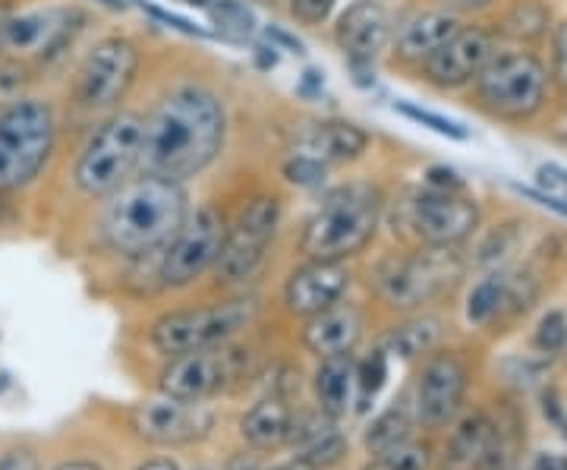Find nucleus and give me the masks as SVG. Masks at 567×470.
<instances>
[{"label": "nucleus", "mask_w": 567, "mask_h": 470, "mask_svg": "<svg viewBox=\"0 0 567 470\" xmlns=\"http://www.w3.org/2000/svg\"><path fill=\"white\" fill-rule=\"evenodd\" d=\"M142 171L177 184L205 177L221 162L230 136V108L221 85L203 73L162 82L142 108Z\"/></svg>", "instance_id": "f257e3e1"}, {"label": "nucleus", "mask_w": 567, "mask_h": 470, "mask_svg": "<svg viewBox=\"0 0 567 470\" xmlns=\"http://www.w3.org/2000/svg\"><path fill=\"white\" fill-rule=\"evenodd\" d=\"M99 205V244L126 263L158 259L189 215V186L140 171Z\"/></svg>", "instance_id": "f03ea898"}, {"label": "nucleus", "mask_w": 567, "mask_h": 470, "mask_svg": "<svg viewBox=\"0 0 567 470\" xmlns=\"http://www.w3.org/2000/svg\"><path fill=\"white\" fill-rule=\"evenodd\" d=\"M461 99L476 117L507 130H533L561 114L546 54L536 48H502Z\"/></svg>", "instance_id": "7ed1b4c3"}, {"label": "nucleus", "mask_w": 567, "mask_h": 470, "mask_svg": "<svg viewBox=\"0 0 567 470\" xmlns=\"http://www.w3.org/2000/svg\"><path fill=\"white\" fill-rule=\"evenodd\" d=\"M388 190L375 177L328 186L300 227L297 253L319 263H350L365 253L385 225Z\"/></svg>", "instance_id": "20e7f679"}, {"label": "nucleus", "mask_w": 567, "mask_h": 470, "mask_svg": "<svg viewBox=\"0 0 567 470\" xmlns=\"http://www.w3.org/2000/svg\"><path fill=\"white\" fill-rule=\"evenodd\" d=\"M470 263L461 246L404 244L375 259L369 272L372 297L391 313H423L464 285Z\"/></svg>", "instance_id": "39448f33"}, {"label": "nucleus", "mask_w": 567, "mask_h": 470, "mask_svg": "<svg viewBox=\"0 0 567 470\" xmlns=\"http://www.w3.org/2000/svg\"><path fill=\"white\" fill-rule=\"evenodd\" d=\"M145 44L130 32H104L80 54L70 73L66 102L85 123L126 108L145 70Z\"/></svg>", "instance_id": "423d86ee"}, {"label": "nucleus", "mask_w": 567, "mask_h": 470, "mask_svg": "<svg viewBox=\"0 0 567 470\" xmlns=\"http://www.w3.org/2000/svg\"><path fill=\"white\" fill-rule=\"evenodd\" d=\"M142 108H121L89 123L70 162V184L85 203H102L142 171Z\"/></svg>", "instance_id": "0eeeda50"}, {"label": "nucleus", "mask_w": 567, "mask_h": 470, "mask_svg": "<svg viewBox=\"0 0 567 470\" xmlns=\"http://www.w3.org/2000/svg\"><path fill=\"white\" fill-rule=\"evenodd\" d=\"M385 222L394 225V234H401L404 244L464 249L486 222V212L473 190L447 193L435 186L410 184L398 193H388Z\"/></svg>", "instance_id": "6e6552de"}, {"label": "nucleus", "mask_w": 567, "mask_h": 470, "mask_svg": "<svg viewBox=\"0 0 567 470\" xmlns=\"http://www.w3.org/2000/svg\"><path fill=\"white\" fill-rule=\"evenodd\" d=\"M61 114L41 95L0 102V193H22L54 162Z\"/></svg>", "instance_id": "1a4fd4ad"}, {"label": "nucleus", "mask_w": 567, "mask_h": 470, "mask_svg": "<svg viewBox=\"0 0 567 470\" xmlns=\"http://www.w3.org/2000/svg\"><path fill=\"white\" fill-rule=\"evenodd\" d=\"M284 227V196L275 186H259L246 193L234 212H227V237L218 263L212 268L218 287L246 290L262 275L271 259L275 241Z\"/></svg>", "instance_id": "9d476101"}, {"label": "nucleus", "mask_w": 567, "mask_h": 470, "mask_svg": "<svg viewBox=\"0 0 567 470\" xmlns=\"http://www.w3.org/2000/svg\"><path fill=\"white\" fill-rule=\"evenodd\" d=\"M259 300L252 294H234L227 300L203 304V307L167 309L148 326V348L158 357H177L189 350L215 348L224 341L240 338L246 328L259 319Z\"/></svg>", "instance_id": "9b49d317"}, {"label": "nucleus", "mask_w": 567, "mask_h": 470, "mask_svg": "<svg viewBox=\"0 0 567 470\" xmlns=\"http://www.w3.org/2000/svg\"><path fill=\"white\" fill-rule=\"evenodd\" d=\"M256 372H259V354L234 338L215 348L167 357L158 372V389L162 395L181 401H208L221 391L246 386Z\"/></svg>", "instance_id": "f8f14e48"}, {"label": "nucleus", "mask_w": 567, "mask_h": 470, "mask_svg": "<svg viewBox=\"0 0 567 470\" xmlns=\"http://www.w3.org/2000/svg\"><path fill=\"white\" fill-rule=\"evenodd\" d=\"M227 237V208L215 200H203L189 208L177 237L155 259V278L162 290H186L218 263Z\"/></svg>", "instance_id": "ddd939ff"}, {"label": "nucleus", "mask_w": 567, "mask_h": 470, "mask_svg": "<svg viewBox=\"0 0 567 470\" xmlns=\"http://www.w3.org/2000/svg\"><path fill=\"white\" fill-rule=\"evenodd\" d=\"M89 22L92 13L80 3H48L22 13L13 10L7 20V54L32 67H48L76 48Z\"/></svg>", "instance_id": "4468645a"}, {"label": "nucleus", "mask_w": 567, "mask_h": 470, "mask_svg": "<svg viewBox=\"0 0 567 470\" xmlns=\"http://www.w3.org/2000/svg\"><path fill=\"white\" fill-rule=\"evenodd\" d=\"M505 44L488 20H464V25L410 76L432 95H464Z\"/></svg>", "instance_id": "2eb2a0df"}, {"label": "nucleus", "mask_w": 567, "mask_h": 470, "mask_svg": "<svg viewBox=\"0 0 567 470\" xmlns=\"http://www.w3.org/2000/svg\"><path fill=\"white\" fill-rule=\"evenodd\" d=\"M470 391V364L461 350L435 348L425 354L413 389V413L425 430H445L457 420Z\"/></svg>", "instance_id": "dca6fc26"}, {"label": "nucleus", "mask_w": 567, "mask_h": 470, "mask_svg": "<svg viewBox=\"0 0 567 470\" xmlns=\"http://www.w3.org/2000/svg\"><path fill=\"white\" fill-rule=\"evenodd\" d=\"M287 152H303L322 164L334 167H353L375 149V136L363 123L347 117H297L284 126Z\"/></svg>", "instance_id": "f3484780"}, {"label": "nucleus", "mask_w": 567, "mask_h": 470, "mask_svg": "<svg viewBox=\"0 0 567 470\" xmlns=\"http://www.w3.org/2000/svg\"><path fill=\"white\" fill-rule=\"evenodd\" d=\"M461 25L464 20L454 10H447L445 3L410 7L394 20V35L385 51V63L410 80Z\"/></svg>", "instance_id": "a211bd4d"}, {"label": "nucleus", "mask_w": 567, "mask_h": 470, "mask_svg": "<svg viewBox=\"0 0 567 470\" xmlns=\"http://www.w3.org/2000/svg\"><path fill=\"white\" fill-rule=\"evenodd\" d=\"M130 430L152 446H193L215 430V410L162 395L130 408Z\"/></svg>", "instance_id": "6ab92c4d"}, {"label": "nucleus", "mask_w": 567, "mask_h": 470, "mask_svg": "<svg viewBox=\"0 0 567 470\" xmlns=\"http://www.w3.org/2000/svg\"><path fill=\"white\" fill-rule=\"evenodd\" d=\"M394 20L398 17L388 0H350L331 25V41L344 54L347 67H375L385 61Z\"/></svg>", "instance_id": "aec40b11"}, {"label": "nucleus", "mask_w": 567, "mask_h": 470, "mask_svg": "<svg viewBox=\"0 0 567 470\" xmlns=\"http://www.w3.org/2000/svg\"><path fill=\"white\" fill-rule=\"evenodd\" d=\"M350 268L347 263H319V259H303L281 285V307L293 319H309L324 307L338 304L350 290Z\"/></svg>", "instance_id": "412c9836"}, {"label": "nucleus", "mask_w": 567, "mask_h": 470, "mask_svg": "<svg viewBox=\"0 0 567 470\" xmlns=\"http://www.w3.org/2000/svg\"><path fill=\"white\" fill-rule=\"evenodd\" d=\"M365 335V309L357 300L341 297L338 304L324 307L322 313L303 319V331L300 341L309 354H316L319 360L324 357H341V354H353L357 345Z\"/></svg>", "instance_id": "4be33fe9"}, {"label": "nucleus", "mask_w": 567, "mask_h": 470, "mask_svg": "<svg viewBox=\"0 0 567 470\" xmlns=\"http://www.w3.org/2000/svg\"><path fill=\"white\" fill-rule=\"evenodd\" d=\"M502 454V432L486 410H473L451 432L442 470H495Z\"/></svg>", "instance_id": "5701e85b"}, {"label": "nucleus", "mask_w": 567, "mask_h": 470, "mask_svg": "<svg viewBox=\"0 0 567 470\" xmlns=\"http://www.w3.org/2000/svg\"><path fill=\"white\" fill-rule=\"evenodd\" d=\"M558 20L555 0H505L492 13V29L505 48H546L548 35Z\"/></svg>", "instance_id": "b1692460"}, {"label": "nucleus", "mask_w": 567, "mask_h": 470, "mask_svg": "<svg viewBox=\"0 0 567 470\" xmlns=\"http://www.w3.org/2000/svg\"><path fill=\"white\" fill-rule=\"evenodd\" d=\"M529 234H533V222L527 215H505L495 225L483 222L476 237L470 241L466 263H470V268H480V272L517 266V259L533 246Z\"/></svg>", "instance_id": "393cba45"}, {"label": "nucleus", "mask_w": 567, "mask_h": 470, "mask_svg": "<svg viewBox=\"0 0 567 470\" xmlns=\"http://www.w3.org/2000/svg\"><path fill=\"white\" fill-rule=\"evenodd\" d=\"M290 446L297 449V461H303L309 468L328 470L341 464L347 454V436L338 430V420L319 413L309 417H293V432H290Z\"/></svg>", "instance_id": "a878e982"}, {"label": "nucleus", "mask_w": 567, "mask_h": 470, "mask_svg": "<svg viewBox=\"0 0 567 470\" xmlns=\"http://www.w3.org/2000/svg\"><path fill=\"white\" fill-rule=\"evenodd\" d=\"M293 410L284 395H268L259 405L246 410L240 420V436L252 451H278L290 442Z\"/></svg>", "instance_id": "bb28decb"}, {"label": "nucleus", "mask_w": 567, "mask_h": 470, "mask_svg": "<svg viewBox=\"0 0 567 470\" xmlns=\"http://www.w3.org/2000/svg\"><path fill=\"white\" fill-rule=\"evenodd\" d=\"M312 389H316V401H319V410L324 417L341 420L353 405V391H357V360H353V354L319 360V369L312 376Z\"/></svg>", "instance_id": "cd10ccee"}, {"label": "nucleus", "mask_w": 567, "mask_h": 470, "mask_svg": "<svg viewBox=\"0 0 567 470\" xmlns=\"http://www.w3.org/2000/svg\"><path fill=\"white\" fill-rule=\"evenodd\" d=\"M445 328L447 323L432 313V309H423V313H406L404 319L398 326L388 331L385 338V354H398V357H423V354H432L435 348H442L445 341Z\"/></svg>", "instance_id": "c85d7f7f"}, {"label": "nucleus", "mask_w": 567, "mask_h": 470, "mask_svg": "<svg viewBox=\"0 0 567 470\" xmlns=\"http://www.w3.org/2000/svg\"><path fill=\"white\" fill-rule=\"evenodd\" d=\"M507 304V268H486L470 287L464 304L466 323L473 328H492L502 323Z\"/></svg>", "instance_id": "c756f323"}, {"label": "nucleus", "mask_w": 567, "mask_h": 470, "mask_svg": "<svg viewBox=\"0 0 567 470\" xmlns=\"http://www.w3.org/2000/svg\"><path fill=\"white\" fill-rule=\"evenodd\" d=\"M205 13L215 25V35L230 44H246L259 35V17L246 0H212Z\"/></svg>", "instance_id": "7c9ffc66"}, {"label": "nucleus", "mask_w": 567, "mask_h": 470, "mask_svg": "<svg viewBox=\"0 0 567 470\" xmlns=\"http://www.w3.org/2000/svg\"><path fill=\"white\" fill-rule=\"evenodd\" d=\"M435 461V451L425 439L406 436L401 442H394L391 449L375 454L372 468L375 470H429Z\"/></svg>", "instance_id": "2f4dec72"}, {"label": "nucleus", "mask_w": 567, "mask_h": 470, "mask_svg": "<svg viewBox=\"0 0 567 470\" xmlns=\"http://www.w3.org/2000/svg\"><path fill=\"white\" fill-rule=\"evenodd\" d=\"M394 111H398L401 117H406L410 123L432 130L435 136H445L451 143H466V140L473 136L470 126H464L461 121H454V117H447L442 111H432V108H423V104L416 102H398L394 104Z\"/></svg>", "instance_id": "473e14b6"}, {"label": "nucleus", "mask_w": 567, "mask_h": 470, "mask_svg": "<svg viewBox=\"0 0 567 470\" xmlns=\"http://www.w3.org/2000/svg\"><path fill=\"white\" fill-rule=\"evenodd\" d=\"M328 174H331L328 164L312 159V155H303V152H287L278 164V177L284 184L297 186V190H322Z\"/></svg>", "instance_id": "72a5a7b5"}, {"label": "nucleus", "mask_w": 567, "mask_h": 470, "mask_svg": "<svg viewBox=\"0 0 567 470\" xmlns=\"http://www.w3.org/2000/svg\"><path fill=\"white\" fill-rule=\"evenodd\" d=\"M406 436H410V413H406L404 405H394L385 413H379L375 423L369 427L365 449H369V454H382V451H388L394 442H401Z\"/></svg>", "instance_id": "f704fd0d"}, {"label": "nucleus", "mask_w": 567, "mask_h": 470, "mask_svg": "<svg viewBox=\"0 0 567 470\" xmlns=\"http://www.w3.org/2000/svg\"><path fill=\"white\" fill-rule=\"evenodd\" d=\"M529 345L543 357H558L567 350V309L551 307L539 316V323L533 326Z\"/></svg>", "instance_id": "c9c22d12"}, {"label": "nucleus", "mask_w": 567, "mask_h": 470, "mask_svg": "<svg viewBox=\"0 0 567 470\" xmlns=\"http://www.w3.org/2000/svg\"><path fill=\"white\" fill-rule=\"evenodd\" d=\"M548 63V73L555 82V92H558V104H561V114L567 111V17L555 20V29L548 35L546 48H543Z\"/></svg>", "instance_id": "e433bc0d"}, {"label": "nucleus", "mask_w": 567, "mask_h": 470, "mask_svg": "<svg viewBox=\"0 0 567 470\" xmlns=\"http://www.w3.org/2000/svg\"><path fill=\"white\" fill-rule=\"evenodd\" d=\"M388 379V354L382 348L372 350V357L357 360V391H360V408H365Z\"/></svg>", "instance_id": "4c0bfd02"}, {"label": "nucleus", "mask_w": 567, "mask_h": 470, "mask_svg": "<svg viewBox=\"0 0 567 470\" xmlns=\"http://www.w3.org/2000/svg\"><path fill=\"white\" fill-rule=\"evenodd\" d=\"M338 0H287V17L300 29H322L334 17Z\"/></svg>", "instance_id": "58836bf2"}, {"label": "nucleus", "mask_w": 567, "mask_h": 470, "mask_svg": "<svg viewBox=\"0 0 567 470\" xmlns=\"http://www.w3.org/2000/svg\"><path fill=\"white\" fill-rule=\"evenodd\" d=\"M533 177H536V190H539V193H546V196H551V200H561V203H567V164L561 162L536 164Z\"/></svg>", "instance_id": "ea45409f"}, {"label": "nucleus", "mask_w": 567, "mask_h": 470, "mask_svg": "<svg viewBox=\"0 0 567 470\" xmlns=\"http://www.w3.org/2000/svg\"><path fill=\"white\" fill-rule=\"evenodd\" d=\"M420 184L425 186H435V190H447V193H464V190H473L470 181H466L464 174L454 167V164H425L423 171V181Z\"/></svg>", "instance_id": "a19ab883"}, {"label": "nucleus", "mask_w": 567, "mask_h": 470, "mask_svg": "<svg viewBox=\"0 0 567 470\" xmlns=\"http://www.w3.org/2000/svg\"><path fill=\"white\" fill-rule=\"evenodd\" d=\"M262 39L268 44H275L278 51H287V54H297V58H306V44L303 39H297L287 25H278V22H268L262 25Z\"/></svg>", "instance_id": "79ce46f5"}, {"label": "nucleus", "mask_w": 567, "mask_h": 470, "mask_svg": "<svg viewBox=\"0 0 567 470\" xmlns=\"http://www.w3.org/2000/svg\"><path fill=\"white\" fill-rule=\"evenodd\" d=\"M505 0H445L447 10H454L461 20H492V13Z\"/></svg>", "instance_id": "37998d69"}, {"label": "nucleus", "mask_w": 567, "mask_h": 470, "mask_svg": "<svg viewBox=\"0 0 567 470\" xmlns=\"http://www.w3.org/2000/svg\"><path fill=\"white\" fill-rule=\"evenodd\" d=\"M145 13H148L152 20L164 22L167 29H177V32H183V35H189V39H208V35H212L208 29H199L196 22L183 20V17H177V13H167V10H162V7H145Z\"/></svg>", "instance_id": "c03bdc74"}, {"label": "nucleus", "mask_w": 567, "mask_h": 470, "mask_svg": "<svg viewBox=\"0 0 567 470\" xmlns=\"http://www.w3.org/2000/svg\"><path fill=\"white\" fill-rule=\"evenodd\" d=\"M324 95V73L319 67H306L297 80V99L300 102H319Z\"/></svg>", "instance_id": "a18cd8bd"}, {"label": "nucleus", "mask_w": 567, "mask_h": 470, "mask_svg": "<svg viewBox=\"0 0 567 470\" xmlns=\"http://www.w3.org/2000/svg\"><path fill=\"white\" fill-rule=\"evenodd\" d=\"M0 470H41L39 458L32 451L25 449H13L7 454H0Z\"/></svg>", "instance_id": "49530a36"}, {"label": "nucleus", "mask_w": 567, "mask_h": 470, "mask_svg": "<svg viewBox=\"0 0 567 470\" xmlns=\"http://www.w3.org/2000/svg\"><path fill=\"white\" fill-rule=\"evenodd\" d=\"M252 61L259 63V70H275L281 63V51L275 44H268V41H259L252 48Z\"/></svg>", "instance_id": "de8ad7c7"}, {"label": "nucleus", "mask_w": 567, "mask_h": 470, "mask_svg": "<svg viewBox=\"0 0 567 470\" xmlns=\"http://www.w3.org/2000/svg\"><path fill=\"white\" fill-rule=\"evenodd\" d=\"M529 470H567V454H558V451H543L533 458Z\"/></svg>", "instance_id": "09e8293b"}, {"label": "nucleus", "mask_w": 567, "mask_h": 470, "mask_svg": "<svg viewBox=\"0 0 567 470\" xmlns=\"http://www.w3.org/2000/svg\"><path fill=\"white\" fill-rule=\"evenodd\" d=\"M10 13H13L10 3L0 0V61L7 58V20H10Z\"/></svg>", "instance_id": "8fccbe9b"}, {"label": "nucleus", "mask_w": 567, "mask_h": 470, "mask_svg": "<svg viewBox=\"0 0 567 470\" xmlns=\"http://www.w3.org/2000/svg\"><path fill=\"white\" fill-rule=\"evenodd\" d=\"M136 470H181V468H177L171 458H155V461H145V464Z\"/></svg>", "instance_id": "3c124183"}, {"label": "nucleus", "mask_w": 567, "mask_h": 470, "mask_svg": "<svg viewBox=\"0 0 567 470\" xmlns=\"http://www.w3.org/2000/svg\"><path fill=\"white\" fill-rule=\"evenodd\" d=\"M92 3H99V7L111 10V13H123V10H130V0H92Z\"/></svg>", "instance_id": "603ef678"}, {"label": "nucleus", "mask_w": 567, "mask_h": 470, "mask_svg": "<svg viewBox=\"0 0 567 470\" xmlns=\"http://www.w3.org/2000/svg\"><path fill=\"white\" fill-rule=\"evenodd\" d=\"M58 470H102V468H95L92 461H66V464H61Z\"/></svg>", "instance_id": "864d4df0"}, {"label": "nucleus", "mask_w": 567, "mask_h": 470, "mask_svg": "<svg viewBox=\"0 0 567 470\" xmlns=\"http://www.w3.org/2000/svg\"><path fill=\"white\" fill-rule=\"evenodd\" d=\"M275 470H316V468H309V464H303V461H297V458H293V461H287V464H278Z\"/></svg>", "instance_id": "5fc2aeb1"}, {"label": "nucleus", "mask_w": 567, "mask_h": 470, "mask_svg": "<svg viewBox=\"0 0 567 470\" xmlns=\"http://www.w3.org/2000/svg\"><path fill=\"white\" fill-rule=\"evenodd\" d=\"M181 3L193 7V10H208V3H212V0H181Z\"/></svg>", "instance_id": "6e6d98bb"}, {"label": "nucleus", "mask_w": 567, "mask_h": 470, "mask_svg": "<svg viewBox=\"0 0 567 470\" xmlns=\"http://www.w3.org/2000/svg\"><path fill=\"white\" fill-rule=\"evenodd\" d=\"M230 470H259V468H256L252 461L246 464V458H244V461H234V464H230Z\"/></svg>", "instance_id": "4d7b16f0"}, {"label": "nucleus", "mask_w": 567, "mask_h": 470, "mask_svg": "<svg viewBox=\"0 0 567 470\" xmlns=\"http://www.w3.org/2000/svg\"><path fill=\"white\" fill-rule=\"evenodd\" d=\"M565 114H567V111H565ZM558 140H561V143L567 145V123H565V126H561V133H558Z\"/></svg>", "instance_id": "13d9d810"}, {"label": "nucleus", "mask_w": 567, "mask_h": 470, "mask_svg": "<svg viewBox=\"0 0 567 470\" xmlns=\"http://www.w3.org/2000/svg\"><path fill=\"white\" fill-rule=\"evenodd\" d=\"M429 3H445V0H429Z\"/></svg>", "instance_id": "bf43d9fd"}]
</instances>
